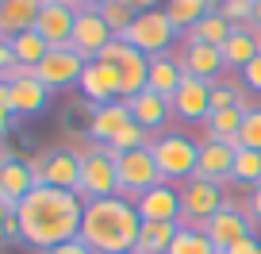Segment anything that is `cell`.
I'll return each instance as SVG.
<instances>
[{"mask_svg":"<svg viewBox=\"0 0 261 254\" xmlns=\"http://www.w3.org/2000/svg\"><path fill=\"white\" fill-rule=\"evenodd\" d=\"M238 147L257 150V154H261V108H257V104H253L250 112H246L242 127H238Z\"/></svg>","mask_w":261,"mask_h":254,"instance_id":"obj_34","label":"cell"},{"mask_svg":"<svg viewBox=\"0 0 261 254\" xmlns=\"http://www.w3.org/2000/svg\"><path fill=\"white\" fill-rule=\"evenodd\" d=\"M73 24H77V8L69 4V0H42L39 8V19H35L31 31L42 35L46 39V47H69V39H73Z\"/></svg>","mask_w":261,"mask_h":254,"instance_id":"obj_10","label":"cell"},{"mask_svg":"<svg viewBox=\"0 0 261 254\" xmlns=\"http://www.w3.org/2000/svg\"><path fill=\"white\" fill-rule=\"evenodd\" d=\"M223 62H227V70H238L242 74L246 66H250L253 58H257V47H253V35H250V27H234L230 31V39L223 42Z\"/></svg>","mask_w":261,"mask_h":254,"instance_id":"obj_25","label":"cell"},{"mask_svg":"<svg viewBox=\"0 0 261 254\" xmlns=\"http://www.w3.org/2000/svg\"><path fill=\"white\" fill-rule=\"evenodd\" d=\"M42 185L77 193V185H81V158H77V150H65V147L46 150L42 154Z\"/></svg>","mask_w":261,"mask_h":254,"instance_id":"obj_15","label":"cell"},{"mask_svg":"<svg viewBox=\"0 0 261 254\" xmlns=\"http://www.w3.org/2000/svg\"><path fill=\"white\" fill-rule=\"evenodd\" d=\"M127 254H135V250H127Z\"/></svg>","mask_w":261,"mask_h":254,"instance_id":"obj_49","label":"cell"},{"mask_svg":"<svg viewBox=\"0 0 261 254\" xmlns=\"http://www.w3.org/2000/svg\"><path fill=\"white\" fill-rule=\"evenodd\" d=\"M39 8H42V0H4L0 4V39L8 42L16 35L31 31L35 19H39Z\"/></svg>","mask_w":261,"mask_h":254,"instance_id":"obj_22","label":"cell"},{"mask_svg":"<svg viewBox=\"0 0 261 254\" xmlns=\"http://www.w3.org/2000/svg\"><path fill=\"white\" fill-rule=\"evenodd\" d=\"M46 104H50V89L35 74L12 81V112L16 116H39V112H46Z\"/></svg>","mask_w":261,"mask_h":254,"instance_id":"obj_24","label":"cell"},{"mask_svg":"<svg viewBox=\"0 0 261 254\" xmlns=\"http://www.w3.org/2000/svg\"><path fill=\"white\" fill-rule=\"evenodd\" d=\"M242 85H246L250 93H261V54H257L250 66L242 70Z\"/></svg>","mask_w":261,"mask_h":254,"instance_id":"obj_35","label":"cell"},{"mask_svg":"<svg viewBox=\"0 0 261 254\" xmlns=\"http://www.w3.org/2000/svg\"><path fill=\"white\" fill-rule=\"evenodd\" d=\"M246 112H250V108H242V104L223 108V112H212V116L204 120V123H207V139H230V135H238Z\"/></svg>","mask_w":261,"mask_h":254,"instance_id":"obj_30","label":"cell"},{"mask_svg":"<svg viewBox=\"0 0 261 254\" xmlns=\"http://www.w3.org/2000/svg\"><path fill=\"white\" fill-rule=\"evenodd\" d=\"M227 254H261V239L250 235V239H242V243H234Z\"/></svg>","mask_w":261,"mask_h":254,"instance_id":"obj_38","label":"cell"},{"mask_svg":"<svg viewBox=\"0 0 261 254\" xmlns=\"http://www.w3.org/2000/svg\"><path fill=\"white\" fill-rule=\"evenodd\" d=\"M81 93L89 97L92 108L119 100L123 89H119V74H115V66H108V62H89L85 74H81Z\"/></svg>","mask_w":261,"mask_h":254,"instance_id":"obj_16","label":"cell"},{"mask_svg":"<svg viewBox=\"0 0 261 254\" xmlns=\"http://www.w3.org/2000/svg\"><path fill=\"white\" fill-rule=\"evenodd\" d=\"M177 27H173V19L165 16V8H154V12H139L135 16V24H130V31L123 35V42L135 50H142L146 58H158L165 54V50L173 47V39H177Z\"/></svg>","mask_w":261,"mask_h":254,"instance_id":"obj_5","label":"cell"},{"mask_svg":"<svg viewBox=\"0 0 261 254\" xmlns=\"http://www.w3.org/2000/svg\"><path fill=\"white\" fill-rule=\"evenodd\" d=\"M154 150V162L162 170V181H192L196 177V166H200V147H196L188 135L169 131V135H158L150 143Z\"/></svg>","mask_w":261,"mask_h":254,"instance_id":"obj_4","label":"cell"},{"mask_svg":"<svg viewBox=\"0 0 261 254\" xmlns=\"http://www.w3.org/2000/svg\"><path fill=\"white\" fill-rule=\"evenodd\" d=\"M127 108H130V120L139 123L142 131H150V135H154L158 127H165L169 116H173V104L165 97H158V93H150V89H142L139 97H130Z\"/></svg>","mask_w":261,"mask_h":254,"instance_id":"obj_19","label":"cell"},{"mask_svg":"<svg viewBox=\"0 0 261 254\" xmlns=\"http://www.w3.org/2000/svg\"><path fill=\"white\" fill-rule=\"evenodd\" d=\"M8 47H12V58H16L19 66H27V70H35L42 58L50 54L46 39L35 35V31H23V35H16V39H8Z\"/></svg>","mask_w":261,"mask_h":254,"instance_id":"obj_28","label":"cell"},{"mask_svg":"<svg viewBox=\"0 0 261 254\" xmlns=\"http://www.w3.org/2000/svg\"><path fill=\"white\" fill-rule=\"evenodd\" d=\"M0 108H12V85L0 81Z\"/></svg>","mask_w":261,"mask_h":254,"instance_id":"obj_43","label":"cell"},{"mask_svg":"<svg viewBox=\"0 0 261 254\" xmlns=\"http://www.w3.org/2000/svg\"><path fill=\"white\" fill-rule=\"evenodd\" d=\"M46 254H96L89 243H81V239H69V243H62V246H54V250H46Z\"/></svg>","mask_w":261,"mask_h":254,"instance_id":"obj_36","label":"cell"},{"mask_svg":"<svg viewBox=\"0 0 261 254\" xmlns=\"http://www.w3.org/2000/svg\"><path fill=\"white\" fill-rule=\"evenodd\" d=\"M12 120H16V112H12V108H0V135H8Z\"/></svg>","mask_w":261,"mask_h":254,"instance_id":"obj_42","label":"cell"},{"mask_svg":"<svg viewBox=\"0 0 261 254\" xmlns=\"http://www.w3.org/2000/svg\"><path fill=\"white\" fill-rule=\"evenodd\" d=\"M8 212H12L8 204H0V239H4V220H8Z\"/></svg>","mask_w":261,"mask_h":254,"instance_id":"obj_44","label":"cell"},{"mask_svg":"<svg viewBox=\"0 0 261 254\" xmlns=\"http://www.w3.org/2000/svg\"><path fill=\"white\" fill-rule=\"evenodd\" d=\"M35 189V177H31V166L27 162H19V158H12V154H4L0 158V204H8V208H16L19 200L27 197Z\"/></svg>","mask_w":261,"mask_h":254,"instance_id":"obj_18","label":"cell"},{"mask_svg":"<svg viewBox=\"0 0 261 254\" xmlns=\"http://www.w3.org/2000/svg\"><path fill=\"white\" fill-rule=\"evenodd\" d=\"M230 166H234V150H230L223 139H204V143H200V166H196V177L223 185V181H230Z\"/></svg>","mask_w":261,"mask_h":254,"instance_id":"obj_20","label":"cell"},{"mask_svg":"<svg viewBox=\"0 0 261 254\" xmlns=\"http://www.w3.org/2000/svg\"><path fill=\"white\" fill-rule=\"evenodd\" d=\"M112 39H115V35L108 31V24L100 19V12H77V24H73V39H69V47H73L85 62H96Z\"/></svg>","mask_w":261,"mask_h":254,"instance_id":"obj_13","label":"cell"},{"mask_svg":"<svg viewBox=\"0 0 261 254\" xmlns=\"http://www.w3.org/2000/svg\"><path fill=\"white\" fill-rule=\"evenodd\" d=\"M127 123H135L130 120V108H127V100H112V104H100V108H92L89 112V139H96L100 147H108V143L115 139V135L127 127Z\"/></svg>","mask_w":261,"mask_h":254,"instance_id":"obj_17","label":"cell"},{"mask_svg":"<svg viewBox=\"0 0 261 254\" xmlns=\"http://www.w3.org/2000/svg\"><path fill=\"white\" fill-rule=\"evenodd\" d=\"M135 212H139L142 223H177L180 193L169 185V181H162V185H154V189H146V193L135 197Z\"/></svg>","mask_w":261,"mask_h":254,"instance_id":"obj_12","label":"cell"},{"mask_svg":"<svg viewBox=\"0 0 261 254\" xmlns=\"http://www.w3.org/2000/svg\"><path fill=\"white\" fill-rule=\"evenodd\" d=\"M230 181L238 185H261V154L257 150H234V166H230Z\"/></svg>","mask_w":261,"mask_h":254,"instance_id":"obj_32","label":"cell"},{"mask_svg":"<svg viewBox=\"0 0 261 254\" xmlns=\"http://www.w3.org/2000/svg\"><path fill=\"white\" fill-rule=\"evenodd\" d=\"M204 235L215 243V250H219V254H227L234 243H242V239L253 235V220H250L246 212H238V208L223 204L219 212L204 223Z\"/></svg>","mask_w":261,"mask_h":254,"instance_id":"obj_11","label":"cell"},{"mask_svg":"<svg viewBox=\"0 0 261 254\" xmlns=\"http://www.w3.org/2000/svg\"><path fill=\"white\" fill-rule=\"evenodd\" d=\"M69 4H73L77 12H100L108 4V0H69Z\"/></svg>","mask_w":261,"mask_h":254,"instance_id":"obj_40","label":"cell"},{"mask_svg":"<svg viewBox=\"0 0 261 254\" xmlns=\"http://www.w3.org/2000/svg\"><path fill=\"white\" fill-rule=\"evenodd\" d=\"M246 216H250L253 223H261V185L250 189V200H246Z\"/></svg>","mask_w":261,"mask_h":254,"instance_id":"obj_37","label":"cell"},{"mask_svg":"<svg viewBox=\"0 0 261 254\" xmlns=\"http://www.w3.org/2000/svg\"><path fill=\"white\" fill-rule=\"evenodd\" d=\"M250 35H253V47H257V54H261V27H250Z\"/></svg>","mask_w":261,"mask_h":254,"instance_id":"obj_46","label":"cell"},{"mask_svg":"<svg viewBox=\"0 0 261 254\" xmlns=\"http://www.w3.org/2000/svg\"><path fill=\"white\" fill-rule=\"evenodd\" d=\"M119 4H127V8L135 12V16H139V12H154L158 4H162V0H119Z\"/></svg>","mask_w":261,"mask_h":254,"instance_id":"obj_39","label":"cell"},{"mask_svg":"<svg viewBox=\"0 0 261 254\" xmlns=\"http://www.w3.org/2000/svg\"><path fill=\"white\" fill-rule=\"evenodd\" d=\"M207 4H212V12H219L223 4H227V0H207Z\"/></svg>","mask_w":261,"mask_h":254,"instance_id":"obj_47","label":"cell"},{"mask_svg":"<svg viewBox=\"0 0 261 254\" xmlns=\"http://www.w3.org/2000/svg\"><path fill=\"white\" fill-rule=\"evenodd\" d=\"M96 62H108V66H115V74H119V89H123V100L139 97L142 89H146V77H150V58L142 54V50L127 47L123 39H112L104 47V54L96 58Z\"/></svg>","mask_w":261,"mask_h":254,"instance_id":"obj_6","label":"cell"},{"mask_svg":"<svg viewBox=\"0 0 261 254\" xmlns=\"http://www.w3.org/2000/svg\"><path fill=\"white\" fill-rule=\"evenodd\" d=\"M169 254H219V250L204 235V227H177V239H173Z\"/></svg>","mask_w":261,"mask_h":254,"instance_id":"obj_31","label":"cell"},{"mask_svg":"<svg viewBox=\"0 0 261 254\" xmlns=\"http://www.w3.org/2000/svg\"><path fill=\"white\" fill-rule=\"evenodd\" d=\"M100 19L108 24V31H112L115 39H123V35L130 31V24H135V12H130L127 4H119V0H108L104 8H100Z\"/></svg>","mask_w":261,"mask_h":254,"instance_id":"obj_33","label":"cell"},{"mask_svg":"<svg viewBox=\"0 0 261 254\" xmlns=\"http://www.w3.org/2000/svg\"><path fill=\"white\" fill-rule=\"evenodd\" d=\"M169 104H173V116H177V120H188V123L207 120V112H212V81H200V77L185 74V81L173 93Z\"/></svg>","mask_w":261,"mask_h":254,"instance_id":"obj_14","label":"cell"},{"mask_svg":"<svg viewBox=\"0 0 261 254\" xmlns=\"http://www.w3.org/2000/svg\"><path fill=\"white\" fill-rule=\"evenodd\" d=\"M81 216H85V200L69 189H54V185H35L16 204L19 235L39 254L81 235Z\"/></svg>","mask_w":261,"mask_h":254,"instance_id":"obj_1","label":"cell"},{"mask_svg":"<svg viewBox=\"0 0 261 254\" xmlns=\"http://www.w3.org/2000/svg\"><path fill=\"white\" fill-rule=\"evenodd\" d=\"M212 12V4L207 0H165V16L173 19V27L177 31H192L200 19Z\"/></svg>","mask_w":261,"mask_h":254,"instance_id":"obj_27","label":"cell"},{"mask_svg":"<svg viewBox=\"0 0 261 254\" xmlns=\"http://www.w3.org/2000/svg\"><path fill=\"white\" fill-rule=\"evenodd\" d=\"M230 31H234V27H230L219 12H207L192 31H185V42H212V47H223V42L230 39Z\"/></svg>","mask_w":261,"mask_h":254,"instance_id":"obj_29","label":"cell"},{"mask_svg":"<svg viewBox=\"0 0 261 254\" xmlns=\"http://www.w3.org/2000/svg\"><path fill=\"white\" fill-rule=\"evenodd\" d=\"M173 239H177V223H142L135 254H169Z\"/></svg>","mask_w":261,"mask_h":254,"instance_id":"obj_26","label":"cell"},{"mask_svg":"<svg viewBox=\"0 0 261 254\" xmlns=\"http://www.w3.org/2000/svg\"><path fill=\"white\" fill-rule=\"evenodd\" d=\"M0 158H4V150H0Z\"/></svg>","mask_w":261,"mask_h":254,"instance_id":"obj_48","label":"cell"},{"mask_svg":"<svg viewBox=\"0 0 261 254\" xmlns=\"http://www.w3.org/2000/svg\"><path fill=\"white\" fill-rule=\"evenodd\" d=\"M180 81H185V66H180V58H169V54L150 58V77H146V89L150 93L173 100V93L180 89Z\"/></svg>","mask_w":261,"mask_h":254,"instance_id":"obj_23","label":"cell"},{"mask_svg":"<svg viewBox=\"0 0 261 254\" xmlns=\"http://www.w3.org/2000/svg\"><path fill=\"white\" fill-rule=\"evenodd\" d=\"M115 173H119V197H139V193H146V189L162 185V170H158L154 150L150 147L115 154Z\"/></svg>","mask_w":261,"mask_h":254,"instance_id":"obj_7","label":"cell"},{"mask_svg":"<svg viewBox=\"0 0 261 254\" xmlns=\"http://www.w3.org/2000/svg\"><path fill=\"white\" fill-rule=\"evenodd\" d=\"M0 4H4V0H0Z\"/></svg>","mask_w":261,"mask_h":254,"instance_id":"obj_50","label":"cell"},{"mask_svg":"<svg viewBox=\"0 0 261 254\" xmlns=\"http://www.w3.org/2000/svg\"><path fill=\"white\" fill-rule=\"evenodd\" d=\"M180 66L188 77H200V81H212L219 70H227L223 62V50L212 42H185V54H180Z\"/></svg>","mask_w":261,"mask_h":254,"instance_id":"obj_21","label":"cell"},{"mask_svg":"<svg viewBox=\"0 0 261 254\" xmlns=\"http://www.w3.org/2000/svg\"><path fill=\"white\" fill-rule=\"evenodd\" d=\"M8 66H16V58H12V47H8L4 39H0V74H4Z\"/></svg>","mask_w":261,"mask_h":254,"instance_id":"obj_41","label":"cell"},{"mask_svg":"<svg viewBox=\"0 0 261 254\" xmlns=\"http://www.w3.org/2000/svg\"><path fill=\"white\" fill-rule=\"evenodd\" d=\"M142 220L127 197H104V200H85L81 216V243H89L96 254H127L139 243Z\"/></svg>","mask_w":261,"mask_h":254,"instance_id":"obj_2","label":"cell"},{"mask_svg":"<svg viewBox=\"0 0 261 254\" xmlns=\"http://www.w3.org/2000/svg\"><path fill=\"white\" fill-rule=\"evenodd\" d=\"M77 158H81L77 197L81 200L119 197V173H115V150L112 147H85V150H77Z\"/></svg>","mask_w":261,"mask_h":254,"instance_id":"obj_3","label":"cell"},{"mask_svg":"<svg viewBox=\"0 0 261 254\" xmlns=\"http://www.w3.org/2000/svg\"><path fill=\"white\" fill-rule=\"evenodd\" d=\"M223 208V189L215 181L192 177L180 185V220L177 227H204L215 212Z\"/></svg>","mask_w":261,"mask_h":254,"instance_id":"obj_8","label":"cell"},{"mask_svg":"<svg viewBox=\"0 0 261 254\" xmlns=\"http://www.w3.org/2000/svg\"><path fill=\"white\" fill-rule=\"evenodd\" d=\"M85 62L73 47H54L39 66H35V77L46 85L50 93L54 89H69V85H81V74H85Z\"/></svg>","mask_w":261,"mask_h":254,"instance_id":"obj_9","label":"cell"},{"mask_svg":"<svg viewBox=\"0 0 261 254\" xmlns=\"http://www.w3.org/2000/svg\"><path fill=\"white\" fill-rule=\"evenodd\" d=\"M253 27H261V0H253Z\"/></svg>","mask_w":261,"mask_h":254,"instance_id":"obj_45","label":"cell"}]
</instances>
